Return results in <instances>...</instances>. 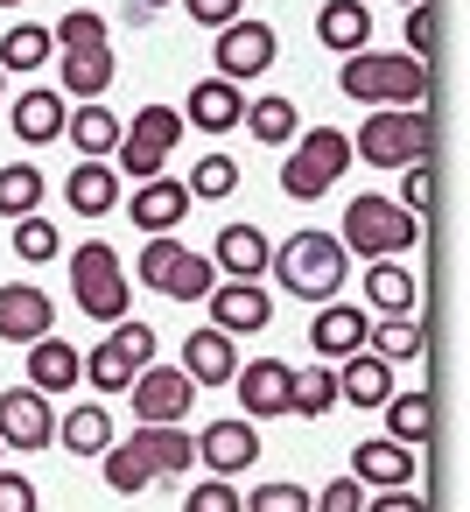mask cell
Instances as JSON below:
<instances>
[{
  "instance_id": "1",
  "label": "cell",
  "mask_w": 470,
  "mask_h": 512,
  "mask_svg": "<svg viewBox=\"0 0 470 512\" xmlns=\"http://www.w3.org/2000/svg\"><path fill=\"white\" fill-rule=\"evenodd\" d=\"M267 274H274L295 302H337V288H344V274H351V253H344L337 232H295L288 246H274Z\"/></svg>"
},
{
  "instance_id": "2",
  "label": "cell",
  "mask_w": 470,
  "mask_h": 512,
  "mask_svg": "<svg viewBox=\"0 0 470 512\" xmlns=\"http://www.w3.org/2000/svg\"><path fill=\"white\" fill-rule=\"evenodd\" d=\"M344 99H365V106H428V64L421 57H379V50H351L344 71H337Z\"/></svg>"
},
{
  "instance_id": "3",
  "label": "cell",
  "mask_w": 470,
  "mask_h": 512,
  "mask_svg": "<svg viewBox=\"0 0 470 512\" xmlns=\"http://www.w3.org/2000/svg\"><path fill=\"white\" fill-rule=\"evenodd\" d=\"M337 239H344V253H358V260H400V253L421 246V218L400 211L393 197H351Z\"/></svg>"
},
{
  "instance_id": "4",
  "label": "cell",
  "mask_w": 470,
  "mask_h": 512,
  "mask_svg": "<svg viewBox=\"0 0 470 512\" xmlns=\"http://www.w3.org/2000/svg\"><path fill=\"white\" fill-rule=\"evenodd\" d=\"M71 295H78V309H85L92 323H120V316H127L134 281H127V267H120V253H113L106 239H85V246L71 253Z\"/></svg>"
},
{
  "instance_id": "5",
  "label": "cell",
  "mask_w": 470,
  "mask_h": 512,
  "mask_svg": "<svg viewBox=\"0 0 470 512\" xmlns=\"http://www.w3.org/2000/svg\"><path fill=\"white\" fill-rule=\"evenodd\" d=\"M176 141H183V113L176 106H141L134 120H120V148L106 162L120 176H134V183H148V176H162V162H169Z\"/></svg>"
},
{
  "instance_id": "6",
  "label": "cell",
  "mask_w": 470,
  "mask_h": 512,
  "mask_svg": "<svg viewBox=\"0 0 470 512\" xmlns=\"http://www.w3.org/2000/svg\"><path fill=\"white\" fill-rule=\"evenodd\" d=\"M351 155H365L372 169H407V162H428V113H421V106H379V113L358 127Z\"/></svg>"
},
{
  "instance_id": "7",
  "label": "cell",
  "mask_w": 470,
  "mask_h": 512,
  "mask_svg": "<svg viewBox=\"0 0 470 512\" xmlns=\"http://www.w3.org/2000/svg\"><path fill=\"white\" fill-rule=\"evenodd\" d=\"M344 169H351V134H337V127H309V134L288 148V162H281V190H288L295 204H316Z\"/></svg>"
},
{
  "instance_id": "8",
  "label": "cell",
  "mask_w": 470,
  "mask_h": 512,
  "mask_svg": "<svg viewBox=\"0 0 470 512\" xmlns=\"http://www.w3.org/2000/svg\"><path fill=\"white\" fill-rule=\"evenodd\" d=\"M127 400H134V421H190L197 379L183 365H141L127 379Z\"/></svg>"
},
{
  "instance_id": "9",
  "label": "cell",
  "mask_w": 470,
  "mask_h": 512,
  "mask_svg": "<svg viewBox=\"0 0 470 512\" xmlns=\"http://www.w3.org/2000/svg\"><path fill=\"white\" fill-rule=\"evenodd\" d=\"M50 442H57L50 393H36V386L0 393V449H22V456H36V449H50Z\"/></svg>"
},
{
  "instance_id": "10",
  "label": "cell",
  "mask_w": 470,
  "mask_h": 512,
  "mask_svg": "<svg viewBox=\"0 0 470 512\" xmlns=\"http://www.w3.org/2000/svg\"><path fill=\"white\" fill-rule=\"evenodd\" d=\"M218 78L225 85H246V78H267V64H274V29L267 22H253V15H239V22H225L218 29Z\"/></svg>"
},
{
  "instance_id": "11",
  "label": "cell",
  "mask_w": 470,
  "mask_h": 512,
  "mask_svg": "<svg viewBox=\"0 0 470 512\" xmlns=\"http://www.w3.org/2000/svg\"><path fill=\"white\" fill-rule=\"evenodd\" d=\"M204 302H211V323H218L225 337H260V330L274 323V295H267V281H218Z\"/></svg>"
},
{
  "instance_id": "12",
  "label": "cell",
  "mask_w": 470,
  "mask_h": 512,
  "mask_svg": "<svg viewBox=\"0 0 470 512\" xmlns=\"http://www.w3.org/2000/svg\"><path fill=\"white\" fill-rule=\"evenodd\" d=\"M197 463H211V477H239V470H253V463H260V428H253L246 414L211 421V428L197 435Z\"/></svg>"
},
{
  "instance_id": "13",
  "label": "cell",
  "mask_w": 470,
  "mask_h": 512,
  "mask_svg": "<svg viewBox=\"0 0 470 512\" xmlns=\"http://www.w3.org/2000/svg\"><path fill=\"white\" fill-rule=\"evenodd\" d=\"M50 323H57V302L36 281L0 288V344H36V337H50Z\"/></svg>"
},
{
  "instance_id": "14",
  "label": "cell",
  "mask_w": 470,
  "mask_h": 512,
  "mask_svg": "<svg viewBox=\"0 0 470 512\" xmlns=\"http://www.w3.org/2000/svg\"><path fill=\"white\" fill-rule=\"evenodd\" d=\"M365 337H372V316H365L358 302H316L309 344H316V358H323V365H337V358L365 351Z\"/></svg>"
},
{
  "instance_id": "15",
  "label": "cell",
  "mask_w": 470,
  "mask_h": 512,
  "mask_svg": "<svg viewBox=\"0 0 470 512\" xmlns=\"http://www.w3.org/2000/svg\"><path fill=\"white\" fill-rule=\"evenodd\" d=\"M232 386H239L246 421H274V414H288L295 365H281V358H253V365H239V372H232Z\"/></svg>"
},
{
  "instance_id": "16",
  "label": "cell",
  "mask_w": 470,
  "mask_h": 512,
  "mask_svg": "<svg viewBox=\"0 0 470 512\" xmlns=\"http://www.w3.org/2000/svg\"><path fill=\"white\" fill-rule=\"evenodd\" d=\"M267 260H274V239L260 225H225L218 246H211L218 281H267Z\"/></svg>"
},
{
  "instance_id": "17",
  "label": "cell",
  "mask_w": 470,
  "mask_h": 512,
  "mask_svg": "<svg viewBox=\"0 0 470 512\" xmlns=\"http://www.w3.org/2000/svg\"><path fill=\"white\" fill-rule=\"evenodd\" d=\"M183 372H190L197 386H232V372H239V337H225L218 323L190 330V337H183Z\"/></svg>"
},
{
  "instance_id": "18",
  "label": "cell",
  "mask_w": 470,
  "mask_h": 512,
  "mask_svg": "<svg viewBox=\"0 0 470 512\" xmlns=\"http://www.w3.org/2000/svg\"><path fill=\"white\" fill-rule=\"evenodd\" d=\"M141 456H148V470L155 477H183L190 463H197V442H190V428L183 421H134V435H127Z\"/></svg>"
},
{
  "instance_id": "19",
  "label": "cell",
  "mask_w": 470,
  "mask_h": 512,
  "mask_svg": "<svg viewBox=\"0 0 470 512\" xmlns=\"http://www.w3.org/2000/svg\"><path fill=\"white\" fill-rule=\"evenodd\" d=\"M239 120H246V85H225V78H204V85H190V113H183V127L232 134Z\"/></svg>"
},
{
  "instance_id": "20",
  "label": "cell",
  "mask_w": 470,
  "mask_h": 512,
  "mask_svg": "<svg viewBox=\"0 0 470 512\" xmlns=\"http://www.w3.org/2000/svg\"><path fill=\"white\" fill-rule=\"evenodd\" d=\"M414 456H421V449H400L393 435H372V442L351 449V477L372 484V491H386V484H414Z\"/></svg>"
},
{
  "instance_id": "21",
  "label": "cell",
  "mask_w": 470,
  "mask_h": 512,
  "mask_svg": "<svg viewBox=\"0 0 470 512\" xmlns=\"http://www.w3.org/2000/svg\"><path fill=\"white\" fill-rule=\"evenodd\" d=\"M183 218H190V190H183L176 176L134 183V225H141V232H176Z\"/></svg>"
},
{
  "instance_id": "22",
  "label": "cell",
  "mask_w": 470,
  "mask_h": 512,
  "mask_svg": "<svg viewBox=\"0 0 470 512\" xmlns=\"http://www.w3.org/2000/svg\"><path fill=\"white\" fill-rule=\"evenodd\" d=\"M330 372H337V400H351V407H379V400L393 393V365H386L379 351H351V358H337Z\"/></svg>"
},
{
  "instance_id": "23",
  "label": "cell",
  "mask_w": 470,
  "mask_h": 512,
  "mask_svg": "<svg viewBox=\"0 0 470 512\" xmlns=\"http://www.w3.org/2000/svg\"><path fill=\"white\" fill-rule=\"evenodd\" d=\"M64 113H71V106H64V92L36 85V92H22V99H15V113H8V120H15V134H22L29 148H50V141H64Z\"/></svg>"
},
{
  "instance_id": "24",
  "label": "cell",
  "mask_w": 470,
  "mask_h": 512,
  "mask_svg": "<svg viewBox=\"0 0 470 512\" xmlns=\"http://www.w3.org/2000/svg\"><path fill=\"white\" fill-rule=\"evenodd\" d=\"M64 134L78 141V162H106L120 148V113L99 99H78V113H64Z\"/></svg>"
},
{
  "instance_id": "25",
  "label": "cell",
  "mask_w": 470,
  "mask_h": 512,
  "mask_svg": "<svg viewBox=\"0 0 470 512\" xmlns=\"http://www.w3.org/2000/svg\"><path fill=\"white\" fill-rule=\"evenodd\" d=\"M113 43L106 50H64L57 57V78H64V99H106L113 92Z\"/></svg>"
},
{
  "instance_id": "26",
  "label": "cell",
  "mask_w": 470,
  "mask_h": 512,
  "mask_svg": "<svg viewBox=\"0 0 470 512\" xmlns=\"http://www.w3.org/2000/svg\"><path fill=\"white\" fill-rule=\"evenodd\" d=\"M64 197H71L78 218H106V211H120V169H113V162H78L71 183H64Z\"/></svg>"
},
{
  "instance_id": "27",
  "label": "cell",
  "mask_w": 470,
  "mask_h": 512,
  "mask_svg": "<svg viewBox=\"0 0 470 512\" xmlns=\"http://www.w3.org/2000/svg\"><path fill=\"white\" fill-rule=\"evenodd\" d=\"M365 302H372L379 316H414V309H421V281H414V267H400V260H372V274H365Z\"/></svg>"
},
{
  "instance_id": "28",
  "label": "cell",
  "mask_w": 470,
  "mask_h": 512,
  "mask_svg": "<svg viewBox=\"0 0 470 512\" xmlns=\"http://www.w3.org/2000/svg\"><path fill=\"white\" fill-rule=\"evenodd\" d=\"M85 358H78V344H64V337H36L29 344V386L36 393H71L85 372H78Z\"/></svg>"
},
{
  "instance_id": "29",
  "label": "cell",
  "mask_w": 470,
  "mask_h": 512,
  "mask_svg": "<svg viewBox=\"0 0 470 512\" xmlns=\"http://www.w3.org/2000/svg\"><path fill=\"white\" fill-rule=\"evenodd\" d=\"M316 36H323V50L351 57V50H365V43H372V8H365V0H323Z\"/></svg>"
},
{
  "instance_id": "30",
  "label": "cell",
  "mask_w": 470,
  "mask_h": 512,
  "mask_svg": "<svg viewBox=\"0 0 470 512\" xmlns=\"http://www.w3.org/2000/svg\"><path fill=\"white\" fill-rule=\"evenodd\" d=\"M57 442H64L71 456H99V449L113 442V414H106L99 400H78V407L57 421Z\"/></svg>"
},
{
  "instance_id": "31",
  "label": "cell",
  "mask_w": 470,
  "mask_h": 512,
  "mask_svg": "<svg viewBox=\"0 0 470 512\" xmlns=\"http://www.w3.org/2000/svg\"><path fill=\"white\" fill-rule=\"evenodd\" d=\"M239 127H253V141H267V148H288V141L302 134V113H295V99L267 92V99H253V106H246V120H239Z\"/></svg>"
},
{
  "instance_id": "32",
  "label": "cell",
  "mask_w": 470,
  "mask_h": 512,
  "mask_svg": "<svg viewBox=\"0 0 470 512\" xmlns=\"http://www.w3.org/2000/svg\"><path fill=\"white\" fill-rule=\"evenodd\" d=\"M379 407H386V435H393L400 449H421V442H428V428H435L428 393H386Z\"/></svg>"
},
{
  "instance_id": "33",
  "label": "cell",
  "mask_w": 470,
  "mask_h": 512,
  "mask_svg": "<svg viewBox=\"0 0 470 512\" xmlns=\"http://www.w3.org/2000/svg\"><path fill=\"white\" fill-rule=\"evenodd\" d=\"M78 372H85L99 393H127V379H134L141 365H134V351H127L120 337H99V344L85 351V365H78Z\"/></svg>"
},
{
  "instance_id": "34",
  "label": "cell",
  "mask_w": 470,
  "mask_h": 512,
  "mask_svg": "<svg viewBox=\"0 0 470 512\" xmlns=\"http://www.w3.org/2000/svg\"><path fill=\"white\" fill-rule=\"evenodd\" d=\"M211 288H218V267H211V253L183 246V253H176V267H169V281H162V295H169V302H204Z\"/></svg>"
},
{
  "instance_id": "35",
  "label": "cell",
  "mask_w": 470,
  "mask_h": 512,
  "mask_svg": "<svg viewBox=\"0 0 470 512\" xmlns=\"http://www.w3.org/2000/svg\"><path fill=\"white\" fill-rule=\"evenodd\" d=\"M365 351H379L386 365H407V358H421V351H428V337H421V316H386V323H372Z\"/></svg>"
},
{
  "instance_id": "36",
  "label": "cell",
  "mask_w": 470,
  "mask_h": 512,
  "mask_svg": "<svg viewBox=\"0 0 470 512\" xmlns=\"http://www.w3.org/2000/svg\"><path fill=\"white\" fill-rule=\"evenodd\" d=\"M99 463H106V484H113L120 498H141V491L155 484V470H148V456H141L134 442H106Z\"/></svg>"
},
{
  "instance_id": "37",
  "label": "cell",
  "mask_w": 470,
  "mask_h": 512,
  "mask_svg": "<svg viewBox=\"0 0 470 512\" xmlns=\"http://www.w3.org/2000/svg\"><path fill=\"white\" fill-rule=\"evenodd\" d=\"M50 50H57V43H50V29L22 22V29L0 36V71H22V78H29V71H43V64H50Z\"/></svg>"
},
{
  "instance_id": "38",
  "label": "cell",
  "mask_w": 470,
  "mask_h": 512,
  "mask_svg": "<svg viewBox=\"0 0 470 512\" xmlns=\"http://www.w3.org/2000/svg\"><path fill=\"white\" fill-rule=\"evenodd\" d=\"M330 407H337V372H330V365H309V372H295V386H288V414L316 421V414H330Z\"/></svg>"
},
{
  "instance_id": "39",
  "label": "cell",
  "mask_w": 470,
  "mask_h": 512,
  "mask_svg": "<svg viewBox=\"0 0 470 512\" xmlns=\"http://www.w3.org/2000/svg\"><path fill=\"white\" fill-rule=\"evenodd\" d=\"M29 211H43V169H29V162H15V169H0V218H29Z\"/></svg>"
},
{
  "instance_id": "40",
  "label": "cell",
  "mask_w": 470,
  "mask_h": 512,
  "mask_svg": "<svg viewBox=\"0 0 470 512\" xmlns=\"http://www.w3.org/2000/svg\"><path fill=\"white\" fill-rule=\"evenodd\" d=\"M64 253V232L43 218V211H29V218H15V260H29V267H50Z\"/></svg>"
},
{
  "instance_id": "41",
  "label": "cell",
  "mask_w": 470,
  "mask_h": 512,
  "mask_svg": "<svg viewBox=\"0 0 470 512\" xmlns=\"http://www.w3.org/2000/svg\"><path fill=\"white\" fill-rule=\"evenodd\" d=\"M190 197H204V204H218V197H232L239 190V162L232 155H204L197 169H190V183H183Z\"/></svg>"
},
{
  "instance_id": "42",
  "label": "cell",
  "mask_w": 470,
  "mask_h": 512,
  "mask_svg": "<svg viewBox=\"0 0 470 512\" xmlns=\"http://www.w3.org/2000/svg\"><path fill=\"white\" fill-rule=\"evenodd\" d=\"M176 253H183V239H176V232H148V246H141V260H134V281L162 295V281H169Z\"/></svg>"
},
{
  "instance_id": "43",
  "label": "cell",
  "mask_w": 470,
  "mask_h": 512,
  "mask_svg": "<svg viewBox=\"0 0 470 512\" xmlns=\"http://www.w3.org/2000/svg\"><path fill=\"white\" fill-rule=\"evenodd\" d=\"M50 43H57V50H106V15H92V8H71V15L50 29Z\"/></svg>"
},
{
  "instance_id": "44",
  "label": "cell",
  "mask_w": 470,
  "mask_h": 512,
  "mask_svg": "<svg viewBox=\"0 0 470 512\" xmlns=\"http://www.w3.org/2000/svg\"><path fill=\"white\" fill-rule=\"evenodd\" d=\"M183 512H246V491H232V477H204V484H190Z\"/></svg>"
},
{
  "instance_id": "45",
  "label": "cell",
  "mask_w": 470,
  "mask_h": 512,
  "mask_svg": "<svg viewBox=\"0 0 470 512\" xmlns=\"http://www.w3.org/2000/svg\"><path fill=\"white\" fill-rule=\"evenodd\" d=\"M400 211H414V218H428V204H435V176H428V162H407L400 169V197H393Z\"/></svg>"
},
{
  "instance_id": "46",
  "label": "cell",
  "mask_w": 470,
  "mask_h": 512,
  "mask_svg": "<svg viewBox=\"0 0 470 512\" xmlns=\"http://www.w3.org/2000/svg\"><path fill=\"white\" fill-rule=\"evenodd\" d=\"M246 512H309V491L302 484H253Z\"/></svg>"
},
{
  "instance_id": "47",
  "label": "cell",
  "mask_w": 470,
  "mask_h": 512,
  "mask_svg": "<svg viewBox=\"0 0 470 512\" xmlns=\"http://www.w3.org/2000/svg\"><path fill=\"white\" fill-rule=\"evenodd\" d=\"M309 512H365V484L358 477H337V484H323L309 498Z\"/></svg>"
},
{
  "instance_id": "48",
  "label": "cell",
  "mask_w": 470,
  "mask_h": 512,
  "mask_svg": "<svg viewBox=\"0 0 470 512\" xmlns=\"http://www.w3.org/2000/svg\"><path fill=\"white\" fill-rule=\"evenodd\" d=\"M428 50H435V15H428V0H414L407 8V57L428 64Z\"/></svg>"
},
{
  "instance_id": "49",
  "label": "cell",
  "mask_w": 470,
  "mask_h": 512,
  "mask_svg": "<svg viewBox=\"0 0 470 512\" xmlns=\"http://www.w3.org/2000/svg\"><path fill=\"white\" fill-rule=\"evenodd\" d=\"M0 512H36V484L8 463H0Z\"/></svg>"
},
{
  "instance_id": "50",
  "label": "cell",
  "mask_w": 470,
  "mask_h": 512,
  "mask_svg": "<svg viewBox=\"0 0 470 512\" xmlns=\"http://www.w3.org/2000/svg\"><path fill=\"white\" fill-rule=\"evenodd\" d=\"M183 8H190V22L225 29V22H239V15H246V0H183Z\"/></svg>"
},
{
  "instance_id": "51",
  "label": "cell",
  "mask_w": 470,
  "mask_h": 512,
  "mask_svg": "<svg viewBox=\"0 0 470 512\" xmlns=\"http://www.w3.org/2000/svg\"><path fill=\"white\" fill-rule=\"evenodd\" d=\"M106 330L134 351V365H155V330H148V323H127V316H120V323H106Z\"/></svg>"
},
{
  "instance_id": "52",
  "label": "cell",
  "mask_w": 470,
  "mask_h": 512,
  "mask_svg": "<svg viewBox=\"0 0 470 512\" xmlns=\"http://www.w3.org/2000/svg\"><path fill=\"white\" fill-rule=\"evenodd\" d=\"M365 512H428V498L414 484H386L379 498H365Z\"/></svg>"
},
{
  "instance_id": "53",
  "label": "cell",
  "mask_w": 470,
  "mask_h": 512,
  "mask_svg": "<svg viewBox=\"0 0 470 512\" xmlns=\"http://www.w3.org/2000/svg\"><path fill=\"white\" fill-rule=\"evenodd\" d=\"M141 8H169V0H141Z\"/></svg>"
},
{
  "instance_id": "54",
  "label": "cell",
  "mask_w": 470,
  "mask_h": 512,
  "mask_svg": "<svg viewBox=\"0 0 470 512\" xmlns=\"http://www.w3.org/2000/svg\"><path fill=\"white\" fill-rule=\"evenodd\" d=\"M0 8H22V0H0Z\"/></svg>"
},
{
  "instance_id": "55",
  "label": "cell",
  "mask_w": 470,
  "mask_h": 512,
  "mask_svg": "<svg viewBox=\"0 0 470 512\" xmlns=\"http://www.w3.org/2000/svg\"><path fill=\"white\" fill-rule=\"evenodd\" d=\"M0 85H8V71H0Z\"/></svg>"
},
{
  "instance_id": "56",
  "label": "cell",
  "mask_w": 470,
  "mask_h": 512,
  "mask_svg": "<svg viewBox=\"0 0 470 512\" xmlns=\"http://www.w3.org/2000/svg\"><path fill=\"white\" fill-rule=\"evenodd\" d=\"M0 463H8V449H0Z\"/></svg>"
},
{
  "instance_id": "57",
  "label": "cell",
  "mask_w": 470,
  "mask_h": 512,
  "mask_svg": "<svg viewBox=\"0 0 470 512\" xmlns=\"http://www.w3.org/2000/svg\"><path fill=\"white\" fill-rule=\"evenodd\" d=\"M71 8H85V0H71Z\"/></svg>"
},
{
  "instance_id": "58",
  "label": "cell",
  "mask_w": 470,
  "mask_h": 512,
  "mask_svg": "<svg viewBox=\"0 0 470 512\" xmlns=\"http://www.w3.org/2000/svg\"><path fill=\"white\" fill-rule=\"evenodd\" d=\"M407 8H414V0H407Z\"/></svg>"
}]
</instances>
